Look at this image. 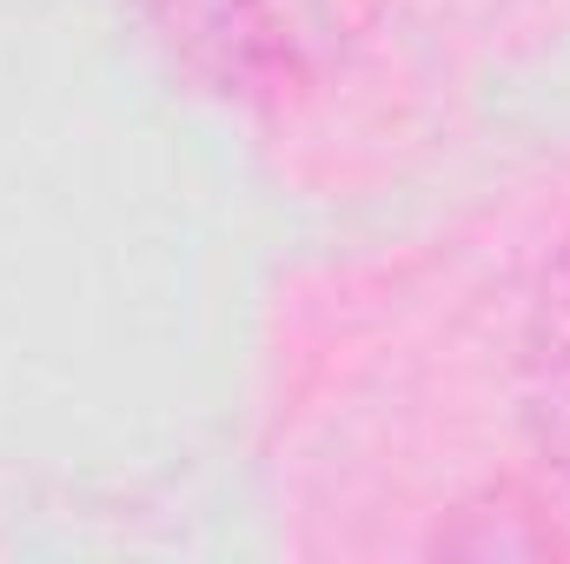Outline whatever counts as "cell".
I'll return each mask as SVG.
<instances>
[{
  "mask_svg": "<svg viewBox=\"0 0 570 564\" xmlns=\"http://www.w3.org/2000/svg\"><path fill=\"white\" fill-rule=\"evenodd\" d=\"M524 406L531 431L551 451V465L570 478V246L551 266V280L538 292L531 312V339H524Z\"/></svg>",
  "mask_w": 570,
  "mask_h": 564,
  "instance_id": "2",
  "label": "cell"
},
{
  "mask_svg": "<svg viewBox=\"0 0 570 564\" xmlns=\"http://www.w3.org/2000/svg\"><path fill=\"white\" fill-rule=\"evenodd\" d=\"M379 0H153L173 54L219 87H298L325 74Z\"/></svg>",
  "mask_w": 570,
  "mask_h": 564,
  "instance_id": "1",
  "label": "cell"
}]
</instances>
